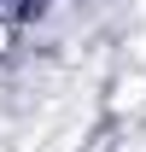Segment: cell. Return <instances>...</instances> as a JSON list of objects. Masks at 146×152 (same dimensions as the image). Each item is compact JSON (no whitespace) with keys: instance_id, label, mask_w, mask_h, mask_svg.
<instances>
[{"instance_id":"obj_3","label":"cell","mask_w":146,"mask_h":152,"mask_svg":"<svg viewBox=\"0 0 146 152\" xmlns=\"http://www.w3.org/2000/svg\"><path fill=\"white\" fill-rule=\"evenodd\" d=\"M12 47H18V23H6V18H0V58L12 53Z\"/></svg>"},{"instance_id":"obj_1","label":"cell","mask_w":146,"mask_h":152,"mask_svg":"<svg viewBox=\"0 0 146 152\" xmlns=\"http://www.w3.org/2000/svg\"><path fill=\"white\" fill-rule=\"evenodd\" d=\"M140 99H146V76H123V82H117V94H111V105L123 111V105H140Z\"/></svg>"},{"instance_id":"obj_2","label":"cell","mask_w":146,"mask_h":152,"mask_svg":"<svg viewBox=\"0 0 146 152\" xmlns=\"http://www.w3.org/2000/svg\"><path fill=\"white\" fill-rule=\"evenodd\" d=\"M35 6H41V0H0V18H6V23H23Z\"/></svg>"}]
</instances>
